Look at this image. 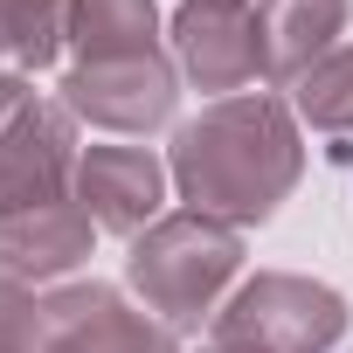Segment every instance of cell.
Returning a JSON list of instances; mask_svg holds the SVG:
<instances>
[{
  "label": "cell",
  "mask_w": 353,
  "mask_h": 353,
  "mask_svg": "<svg viewBox=\"0 0 353 353\" xmlns=\"http://www.w3.org/2000/svg\"><path fill=\"white\" fill-rule=\"evenodd\" d=\"M222 353H236V346H222Z\"/></svg>",
  "instance_id": "10"
},
{
  "label": "cell",
  "mask_w": 353,
  "mask_h": 353,
  "mask_svg": "<svg viewBox=\"0 0 353 353\" xmlns=\"http://www.w3.org/2000/svg\"><path fill=\"white\" fill-rule=\"evenodd\" d=\"M83 194H90V215L104 229H139L159 208V166L132 145H97L83 159Z\"/></svg>",
  "instance_id": "5"
},
{
  "label": "cell",
  "mask_w": 353,
  "mask_h": 353,
  "mask_svg": "<svg viewBox=\"0 0 353 353\" xmlns=\"http://www.w3.org/2000/svg\"><path fill=\"white\" fill-rule=\"evenodd\" d=\"M49 353H166V339L111 291H77L49 305Z\"/></svg>",
  "instance_id": "4"
},
{
  "label": "cell",
  "mask_w": 353,
  "mask_h": 353,
  "mask_svg": "<svg viewBox=\"0 0 353 353\" xmlns=\"http://www.w3.org/2000/svg\"><path fill=\"white\" fill-rule=\"evenodd\" d=\"M70 90H118L104 104H90V118L104 125H159L173 111V77L152 56H125V63H90Z\"/></svg>",
  "instance_id": "6"
},
{
  "label": "cell",
  "mask_w": 353,
  "mask_h": 353,
  "mask_svg": "<svg viewBox=\"0 0 353 353\" xmlns=\"http://www.w3.org/2000/svg\"><path fill=\"white\" fill-rule=\"evenodd\" d=\"M339 325H346V312H339L332 291L298 284V277H263L215 325V339L236 346V353H319V346L339 339Z\"/></svg>",
  "instance_id": "3"
},
{
  "label": "cell",
  "mask_w": 353,
  "mask_h": 353,
  "mask_svg": "<svg viewBox=\"0 0 353 353\" xmlns=\"http://www.w3.org/2000/svg\"><path fill=\"white\" fill-rule=\"evenodd\" d=\"M305 111H312L319 125H332V132L353 125V49H339L325 70L305 77Z\"/></svg>",
  "instance_id": "9"
},
{
  "label": "cell",
  "mask_w": 353,
  "mask_h": 353,
  "mask_svg": "<svg viewBox=\"0 0 353 353\" xmlns=\"http://www.w3.org/2000/svg\"><path fill=\"white\" fill-rule=\"evenodd\" d=\"M291 181H298V145H291L284 111L263 97L222 104L181 132V188L194 194L201 215H236V222L256 215L263 222Z\"/></svg>",
  "instance_id": "1"
},
{
  "label": "cell",
  "mask_w": 353,
  "mask_h": 353,
  "mask_svg": "<svg viewBox=\"0 0 353 353\" xmlns=\"http://www.w3.org/2000/svg\"><path fill=\"white\" fill-rule=\"evenodd\" d=\"M83 49L90 63L152 56V0H83Z\"/></svg>",
  "instance_id": "8"
},
{
  "label": "cell",
  "mask_w": 353,
  "mask_h": 353,
  "mask_svg": "<svg viewBox=\"0 0 353 353\" xmlns=\"http://www.w3.org/2000/svg\"><path fill=\"white\" fill-rule=\"evenodd\" d=\"M346 21V0H263V14H256V49L270 70H291L298 49L291 42H325L332 28Z\"/></svg>",
  "instance_id": "7"
},
{
  "label": "cell",
  "mask_w": 353,
  "mask_h": 353,
  "mask_svg": "<svg viewBox=\"0 0 353 353\" xmlns=\"http://www.w3.org/2000/svg\"><path fill=\"white\" fill-rule=\"evenodd\" d=\"M236 256H243L236 236L215 229L208 215H194V222H166L152 243H139L132 277H139V291L159 298V312H166L173 325H194V319L208 312L215 284L236 270Z\"/></svg>",
  "instance_id": "2"
}]
</instances>
